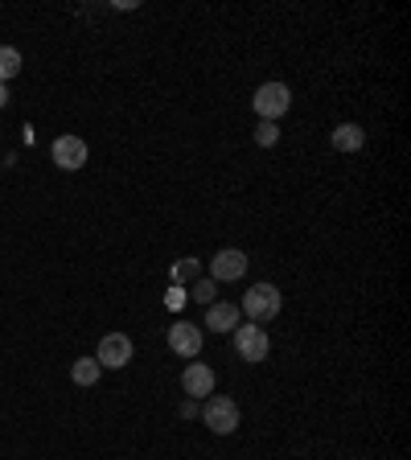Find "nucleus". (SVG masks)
<instances>
[{
	"label": "nucleus",
	"instance_id": "nucleus-1",
	"mask_svg": "<svg viewBox=\"0 0 411 460\" xmlns=\"http://www.w3.org/2000/svg\"><path fill=\"white\" fill-rule=\"evenodd\" d=\"M280 308H284V296H280L276 284H255L247 288V296H243V308L239 313L251 316V325H268V321H276Z\"/></svg>",
	"mask_w": 411,
	"mask_h": 460
},
{
	"label": "nucleus",
	"instance_id": "nucleus-2",
	"mask_svg": "<svg viewBox=\"0 0 411 460\" xmlns=\"http://www.w3.org/2000/svg\"><path fill=\"white\" fill-rule=\"evenodd\" d=\"M201 420L214 436H230V431H239V402L230 394H210L206 407H201Z\"/></svg>",
	"mask_w": 411,
	"mask_h": 460
},
{
	"label": "nucleus",
	"instance_id": "nucleus-3",
	"mask_svg": "<svg viewBox=\"0 0 411 460\" xmlns=\"http://www.w3.org/2000/svg\"><path fill=\"white\" fill-rule=\"evenodd\" d=\"M251 107H255L259 119L276 124L280 115H288V107H292V91H288V83H264L255 91V99H251Z\"/></svg>",
	"mask_w": 411,
	"mask_h": 460
},
{
	"label": "nucleus",
	"instance_id": "nucleus-4",
	"mask_svg": "<svg viewBox=\"0 0 411 460\" xmlns=\"http://www.w3.org/2000/svg\"><path fill=\"white\" fill-rule=\"evenodd\" d=\"M132 337L128 333H107L103 341H99V349H95V362L103 366V370H124L128 362H132Z\"/></svg>",
	"mask_w": 411,
	"mask_h": 460
},
{
	"label": "nucleus",
	"instance_id": "nucleus-5",
	"mask_svg": "<svg viewBox=\"0 0 411 460\" xmlns=\"http://www.w3.org/2000/svg\"><path fill=\"white\" fill-rule=\"evenodd\" d=\"M268 349H272V341H268V333L259 325H239L235 329V354L243 358V362H264L268 358Z\"/></svg>",
	"mask_w": 411,
	"mask_h": 460
},
{
	"label": "nucleus",
	"instance_id": "nucleus-6",
	"mask_svg": "<svg viewBox=\"0 0 411 460\" xmlns=\"http://www.w3.org/2000/svg\"><path fill=\"white\" fill-rule=\"evenodd\" d=\"M247 276V255L239 247H222L219 255L210 259V279L214 284H235V279Z\"/></svg>",
	"mask_w": 411,
	"mask_h": 460
},
{
	"label": "nucleus",
	"instance_id": "nucleus-7",
	"mask_svg": "<svg viewBox=\"0 0 411 460\" xmlns=\"http://www.w3.org/2000/svg\"><path fill=\"white\" fill-rule=\"evenodd\" d=\"M49 156H54V164H58V169L75 172V169H83V164H86V156H91V148H86V140H83V136H58V140H54V148H49Z\"/></svg>",
	"mask_w": 411,
	"mask_h": 460
},
{
	"label": "nucleus",
	"instance_id": "nucleus-8",
	"mask_svg": "<svg viewBox=\"0 0 411 460\" xmlns=\"http://www.w3.org/2000/svg\"><path fill=\"white\" fill-rule=\"evenodd\" d=\"M169 349L177 358H198L201 354V329L190 325V321H177L169 329Z\"/></svg>",
	"mask_w": 411,
	"mask_h": 460
},
{
	"label": "nucleus",
	"instance_id": "nucleus-9",
	"mask_svg": "<svg viewBox=\"0 0 411 460\" xmlns=\"http://www.w3.org/2000/svg\"><path fill=\"white\" fill-rule=\"evenodd\" d=\"M182 386L190 399H201V394H214V370L206 362H190L182 374Z\"/></svg>",
	"mask_w": 411,
	"mask_h": 460
},
{
	"label": "nucleus",
	"instance_id": "nucleus-10",
	"mask_svg": "<svg viewBox=\"0 0 411 460\" xmlns=\"http://www.w3.org/2000/svg\"><path fill=\"white\" fill-rule=\"evenodd\" d=\"M206 329H214V333H235L239 329V305H210L206 308Z\"/></svg>",
	"mask_w": 411,
	"mask_h": 460
},
{
	"label": "nucleus",
	"instance_id": "nucleus-11",
	"mask_svg": "<svg viewBox=\"0 0 411 460\" xmlns=\"http://www.w3.org/2000/svg\"><path fill=\"white\" fill-rule=\"evenodd\" d=\"M329 140H334V148H337V153H358V148H362V144H366V132H362V128H358V124H337Z\"/></svg>",
	"mask_w": 411,
	"mask_h": 460
},
{
	"label": "nucleus",
	"instance_id": "nucleus-12",
	"mask_svg": "<svg viewBox=\"0 0 411 460\" xmlns=\"http://www.w3.org/2000/svg\"><path fill=\"white\" fill-rule=\"evenodd\" d=\"M99 374H103V366H99L95 358H78V362L70 366V378H75L78 386H95Z\"/></svg>",
	"mask_w": 411,
	"mask_h": 460
},
{
	"label": "nucleus",
	"instance_id": "nucleus-13",
	"mask_svg": "<svg viewBox=\"0 0 411 460\" xmlns=\"http://www.w3.org/2000/svg\"><path fill=\"white\" fill-rule=\"evenodd\" d=\"M21 49H13V46H0V83H9V78H17L21 75Z\"/></svg>",
	"mask_w": 411,
	"mask_h": 460
},
{
	"label": "nucleus",
	"instance_id": "nucleus-14",
	"mask_svg": "<svg viewBox=\"0 0 411 460\" xmlns=\"http://www.w3.org/2000/svg\"><path fill=\"white\" fill-rule=\"evenodd\" d=\"M276 140H280V124H268V119H259V128H255V144H259V148H272Z\"/></svg>",
	"mask_w": 411,
	"mask_h": 460
},
{
	"label": "nucleus",
	"instance_id": "nucleus-15",
	"mask_svg": "<svg viewBox=\"0 0 411 460\" xmlns=\"http://www.w3.org/2000/svg\"><path fill=\"white\" fill-rule=\"evenodd\" d=\"M214 292H219V284H214V279H201V284L193 288V300L210 308V305H214Z\"/></svg>",
	"mask_w": 411,
	"mask_h": 460
},
{
	"label": "nucleus",
	"instance_id": "nucleus-16",
	"mask_svg": "<svg viewBox=\"0 0 411 460\" xmlns=\"http://www.w3.org/2000/svg\"><path fill=\"white\" fill-rule=\"evenodd\" d=\"M193 268H198V259H182V263H177V271H173V276H177V279H185V276H193Z\"/></svg>",
	"mask_w": 411,
	"mask_h": 460
},
{
	"label": "nucleus",
	"instance_id": "nucleus-17",
	"mask_svg": "<svg viewBox=\"0 0 411 460\" xmlns=\"http://www.w3.org/2000/svg\"><path fill=\"white\" fill-rule=\"evenodd\" d=\"M0 107H9V86L0 83Z\"/></svg>",
	"mask_w": 411,
	"mask_h": 460
}]
</instances>
